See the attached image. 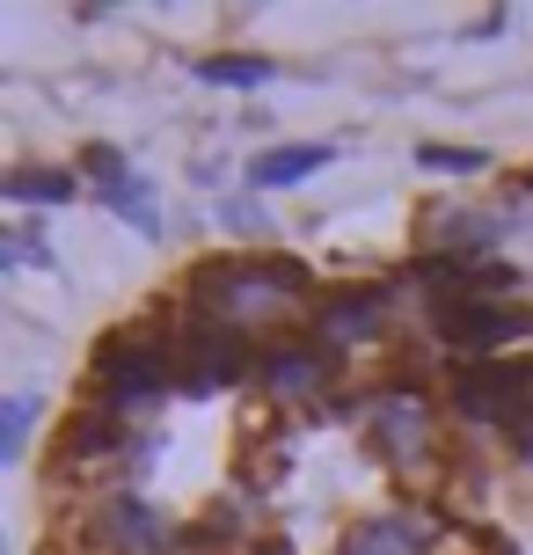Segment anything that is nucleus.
<instances>
[{
	"label": "nucleus",
	"mask_w": 533,
	"mask_h": 555,
	"mask_svg": "<svg viewBox=\"0 0 533 555\" xmlns=\"http://www.w3.org/2000/svg\"><path fill=\"white\" fill-rule=\"evenodd\" d=\"M314 278L308 263L292 256H212L191 271V314L220 322L234 336H256V330H278L308 307Z\"/></svg>",
	"instance_id": "nucleus-1"
},
{
	"label": "nucleus",
	"mask_w": 533,
	"mask_h": 555,
	"mask_svg": "<svg viewBox=\"0 0 533 555\" xmlns=\"http://www.w3.org/2000/svg\"><path fill=\"white\" fill-rule=\"evenodd\" d=\"M176 388H183V380H176V336L146 330V322H132L125 336H110V344L95 351V402L110 416L161 410Z\"/></svg>",
	"instance_id": "nucleus-2"
},
{
	"label": "nucleus",
	"mask_w": 533,
	"mask_h": 555,
	"mask_svg": "<svg viewBox=\"0 0 533 555\" xmlns=\"http://www.w3.org/2000/svg\"><path fill=\"white\" fill-rule=\"evenodd\" d=\"M365 439L394 475H431L439 468V410H431V395L402 388V380L380 388L373 410H365Z\"/></svg>",
	"instance_id": "nucleus-3"
},
{
	"label": "nucleus",
	"mask_w": 533,
	"mask_h": 555,
	"mask_svg": "<svg viewBox=\"0 0 533 555\" xmlns=\"http://www.w3.org/2000/svg\"><path fill=\"white\" fill-rule=\"evenodd\" d=\"M453 416L460 424H476V431H519L526 439L533 431V373H519V365H460L453 373Z\"/></svg>",
	"instance_id": "nucleus-4"
},
{
	"label": "nucleus",
	"mask_w": 533,
	"mask_h": 555,
	"mask_svg": "<svg viewBox=\"0 0 533 555\" xmlns=\"http://www.w3.org/2000/svg\"><path fill=\"white\" fill-rule=\"evenodd\" d=\"M242 373H249V351H242L234 330L205 322V314H191L176 330V380H183V395H226V388H242Z\"/></svg>",
	"instance_id": "nucleus-5"
},
{
	"label": "nucleus",
	"mask_w": 533,
	"mask_h": 555,
	"mask_svg": "<svg viewBox=\"0 0 533 555\" xmlns=\"http://www.w3.org/2000/svg\"><path fill=\"white\" fill-rule=\"evenodd\" d=\"M88 541L103 555H169L176 548L169 519H161L140 490H110V498L88 504Z\"/></svg>",
	"instance_id": "nucleus-6"
},
{
	"label": "nucleus",
	"mask_w": 533,
	"mask_h": 555,
	"mask_svg": "<svg viewBox=\"0 0 533 555\" xmlns=\"http://www.w3.org/2000/svg\"><path fill=\"white\" fill-rule=\"evenodd\" d=\"M431 322H439V336H446L453 351H468V365L490 359V351H505L519 330H533L526 314H511V307H497V300H431Z\"/></svg>",
	"instance_id": "nucleus-7"
},
{
	"label": "nucleus",
	"mask_w": 533,
	"mask_h": 555,
	"mask_svg": "<svg viewBox=\"0 0 533 555\" xmlns=\"http://www.w3.org/2000/svg\"><path fill=\"white\" fill-rule=\"evenodd\" d=\"M439 548V519L424 504H388V512H365L359 527L337 541V555H431Z\"/></svg>",
	"instance_id": "nucleus-8"
},
{
	"label": "nucleus",
	"mask_w": 533,
	"mask_h": 555,
	"mask_svg": "<svg viewBox=\"0 0 533 555\" xmlns=\"http://www.w3.org/2000/svg\"><path fill=\"white\" fill-rule=\"evenodd\" d=\"M388 330V300L380 293H337L308 314V336L329 351V359H351V351H373Z\"/></svg>",
	"instance_id": "nucleus-9"
},
{
	"label": "nucleus",
	"mask_w": 533,
	"mask_h": 555,
	"mask_svg": "<svg viewBox=\"0 0 533 555\" xmlns=\"http://www.w3.org/2000/svg\"><path fill=\"white\" fill-rule=\"evenodd\" d=\"M329 373H337V359L314 336H300V344H271L256 359V388L271 395V402H314V395L329 388Z\"/></svg>",
	"instance_id": "nucleus-10"
},
{
	"label": "nucleus",
	"mask_w": 533,
	"mask_h": 555,
	"mask_svg": "<svg viewBox=\"0 0 533 555\" xmlns=\"http://www.w3.org/2000/svg\"><path fill=\"white\" fill-rule=\"evenodd\" d=\"M125 416H110L103 402L95 410L74 416V431H66V468H117V453H125Z\"/></svg>",
	"instance_id": "nucleus-11"
},
{
	"label": "nucleus",
	"mask_w": 533,
	"mask_h": 555,
	"mask_svg": "<svg viewBox=\"0 0 533 555\" xmlns=\"http://www.w3.org/2000/svg\"><path fill=\"white\" fill-rule=\"evenodd\" d=\"M329 162H337V146H329V139H300V146H278V154H263V162L249 168V183H256V191H292V183L322 176Z\"/></svg>",
	"instance_id": "nucleus-12"
},
{
	"label": "nucleus",
	"mask_w": 533,
	"mask_h": 555,
	"mask_svg": "<svg viewBox=\"0 0 533 555\" xmlns=\"http://www.w3.org/2000/svg\"><path fill=\"white\" fill-rule=\"evenodd\" d=\"M81 191L66 168H8L0 176V197L8 205H23V212H37V205H66V197Z\"/></svg>",
	"instance_id": "nucleus-13"
},
{
	"label": "nucleus",
	"mask_w": 533,
	"mask_h": 555,
	"mask_svg": "<svg viewBox=\"0 0 533 555\" xmlns=\"http://www.w3.org/2000/svg\"><path fill=\"white\" fill-rule=\"evenodd\" d=\"M278 74L271 59H256V52H212V59H197V81L205 88H263Z\"/></svg>",
	"instance_id": "nucleus-14"
},
{
	"label": "nucleus",
	"mask_w": 533,
	"mask_h": 555,
	"mask_svg": "<svg viewBox=\"0 0 533 555\" xmlns=\"http://www.w3.org/2000/svg\"><path fill=\"white\" fill-rule=\"evenodd\" d=\"M103 205H110L125 227H140V234H161V212H154V191H146L140 176H117L110 191H103Z\"/></svg>",
	"instance_id": "nucleus-15"
},
{
	"label": "nucleus",
	"mask_w": 533,
	"mask_h": 555,
	"mask_svg": "<svg viewBox=\"0 0 533 555\" xmlns=\"http://www.w3.org/2000/svg\"><path fill=\"white\" fill-rule=\"evenodd\" d=\"M29 431H37V395L15 388L0 402V461H23L29 453Z\"/></svg>",
	"instance_id": "nucleus-16"
},
{
	"label": "nucleus",
	"mask_w": 533,
	"mask_h": 555,
	"mask_svg": "<svg viewBox=\"0 0 533 555\" xmlns=\"http://www.w3.org/2000/svg\"><path fill=\"white\" fill-rule=\"evenodd\" d=\"M417 162L439 168V176H482V168H490V154H476V146H424Z\"/></svg>",
	"instance_id": "nucleus-17"
},
{
	"label": "nucleus",
	"mask_w": 533,
	"mask_h": 555,
	"mask_svg": "<svg viewBox=\"0 0 533 555\" xmlns=\"http://www.w3.org/2000/svg\"><path fill=\"white\" fill-rule=\"evenodd\" d=\"M220 227H226V234H249V242H263V234H271V220H263V205H256V197H226V205H220Z\"/></svg>",
	"instance_id": "nucleus-18"
},
{
	"label": "nucleus",
	"mask_w": 533,
	"mask_h": 555,
	"mask_svg": "<svg viewBox=\"0 0 533 555\" xmlns=\"http://www.w3.org/2000/svg\"><path fill=\"white\" fill-rule=\"evenodd\" d=\"M88 176H95V183H103V191H110L117 176H132V162H125V154H117V146H88Z\"/></svg>",
	"instance_id": "nucleus-19"
}]
</instances>
